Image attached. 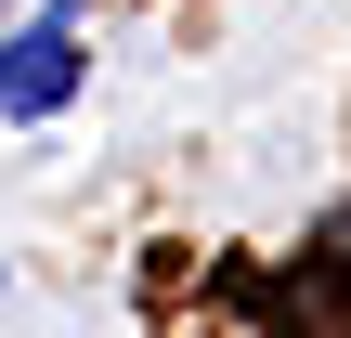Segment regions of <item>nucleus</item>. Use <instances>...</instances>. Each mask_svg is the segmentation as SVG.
Returning a JSON list of instances; mask_svg holds the SVG:
<instances>
[{"mask_svg": "<svg viewBox=\"0 0 351 338\" xmlns=\"http://www.w3.org/2000/svg\"><path fill=\"white\" fill-rule=\"evenodd\" d=\"M78 91V13H39L0 39V117H52Z\"/></svg>", "mask_w": 351, "mask_h": 338, "instance_id": "nucleus-1", "label": "nucleus"}]
</instances>
